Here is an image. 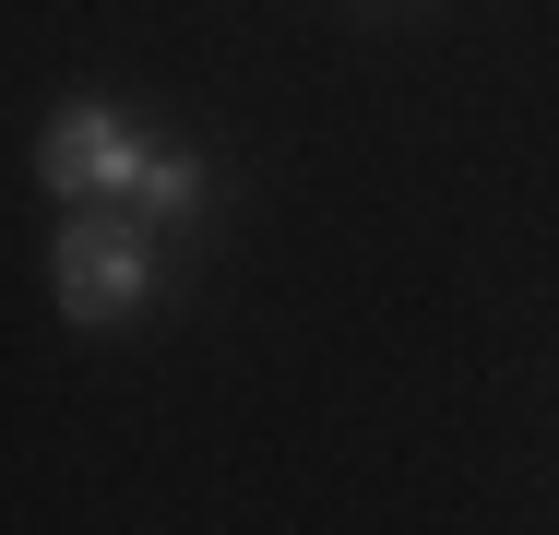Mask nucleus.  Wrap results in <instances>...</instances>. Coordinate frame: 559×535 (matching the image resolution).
Instances as JSON below:
<instances>
[{"instance_id": "obj_1", "label": "nucleus", "mask_w": 559, "mask_h": 535, "mask_svg": "<svg viewBox=\"0 0 559 535\" xmlns=\"http://www.w3.org/2000/svg\"><path fill=\"white\" fill-rule=\"evenodd\" d=\"M48 286L72 321H131L155 286V226L131 203H60V250H48Z\"/></svg>"}, {"instance_id": "obj_2", "label": "nucleus", "mask_w": 559, "mask_h": 535, "mask_svg": "<svg viewBox=\"0 0 559 535\" xmlns=\"http://www.w3.org/2000/svg\"><path fill=\"white\" fill-rule=\"evenodd\" d=\"M36 179L60 191V203H143V179H155V155L131 143V119L96 96H72L48 119V143H36Z\"/></svg>"}]
</instances>
